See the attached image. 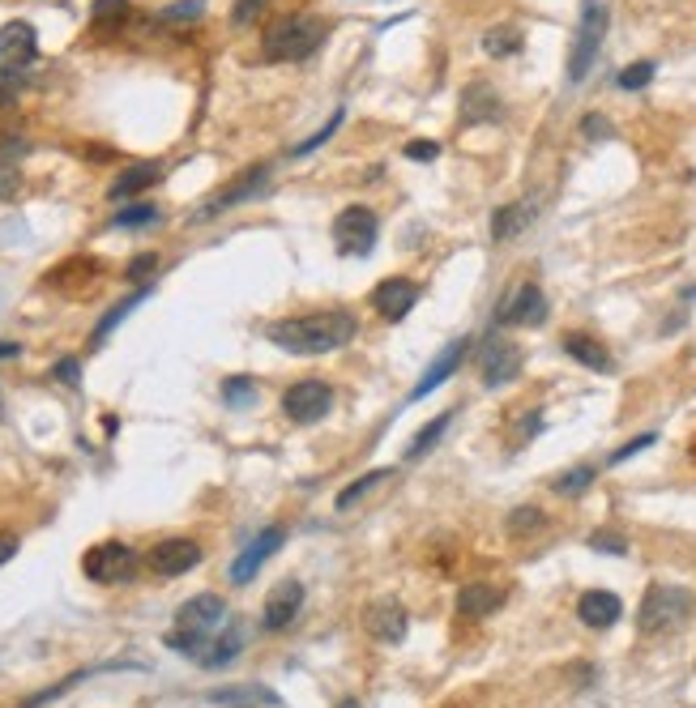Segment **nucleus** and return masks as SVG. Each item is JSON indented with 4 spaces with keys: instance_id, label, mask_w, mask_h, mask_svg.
<instances>
[{
    "instance_id": "f257e3e1",
    "label": "nucleus",
    "mask_w": 696,
    "mask_h": 708,
    "mask_svg": "<svg viewBox=\"0 0 696 708\" xmlns=\"http://www.w3.org/2000/svg\"><path fill=\"white\" fill-rule=\"evenodd\" d=\"M265 337L287 354H329V350H342L355 337V316L351 312L291 316V320H274L265 329Z\"/></svg>"
},
{
    "instance_id": "f03ea898",
    "label": "nucleus",
    "mask_w": 696,
    "mask_h": 708,
    "mask_svg": "<svg viewBox=\"0 0 696 708\" xmlns=\"http://www.w3.org/2000/svg\"><path fill=\"white\" fill-rule=\"evenodd\" d=\"M329 26L325 18H316V13L299 9V13H282V18L270 22L265 30V56L270 60H308L316 47L325 43Z\"/></svg>"
},
{
    "instance_id": "7ed1b4c3",
    "label": "nucleus",
    "mask_w": 696,
    "mask_h": 708,
    "mask_svg": "<svg viewBox=\"0 0 696 708\" xmlns=\"http://www.w3.org/2000/svg\"><path fill=\"white\" fill-rule=\"evenodd\" d=\"M607 26H611L607 5L590 0V5H585V13H581L573 52H568V82H585V73H590L594 60H598V47H603V39H607Z\"/></svg>"
},
{
    "instance_id": "20e7f679",
    "label": "nucleus",
    "mask_w": 696,
    "mask_h": 708,
    "mask_svg": "<svg viewBox=\"0 0 696 708\" xmlns=\"http://www.w3.org/2000/svg\"><path fill=\"white\" fill-rule=\"evenodd\" d=\"M688 615H692V593H688V589L654 585L650 593H645L637 623H641L645 636H658V632H671V627H679Z\"/></svg>"
},
{
    "instance_id": "39448f33",
    "label": "nucleus",
    "mask_w": 696,
    "mask_h": 708,
    "mask_svg": "<svg viewBox=\"0 0 696 708\" xmlns=\"http://www.w3.org/2000/svg\"><path fill=\"white\" fill-rule=\"evenodd\" d=\"M82 572L94 585H124L137 576V551L124 542H99L82 555Z\"/></svg>"
},
{
    "instance_id": "423d86ee",
    "label": "nucleus",
    "mask_w": 696,
    "mask_h": 708,
    "mask_svg": "<svg viewBox=\"0 0 696 708\" xmlns=\"http://www.w3.org/2000/svg\"><path fill=\"white\" fill-rule=\"evenodd\" d=\"M376 235H381V222H376V214L368 205H346L342 214L334 218V244L342 256H363L372 252Z\"/></svg>"
},
{
    "instance_id": "0eeeda50",
    "label": "nucleus",
    "mask_w": 696,
    "mask_h": 708,
    "mask_svg": "<svg viewBox=\"0 0 696 708\" xmlns=\"http://www.w3.org/2000/svg\"><path fill=\"white\" fill-rule=\"evenodd\" d=\"M547 320V295L534 282H517L496 303V325H543Z\"/></svg>"
},
{
    "instance_id": "6e6552de",
    "label": "nucleus",
    "mask_w": 696,
    "mask_h": 708,
    "mask_svg": "<svg viewBox=\"0 0 696 708\" xmlns=\"http://www.w3.org/2000/svg\"><path fill=\"white\" fill-rule=\"evenodd\" d=\"M329 406H334V389L325 380H299L282 393V410H287L291 423H316L325 418Z\"/></svg>"
},
{
    "instance_id": "1a4fd4ad",
    "label": "nucleus",
    "mask_w": 696,
    "mask_h": 708,
    "mask_svg": "<svg viewBox=\"0 0 696 708\" xmlns=\"http://www.w3.org/2000/svg\"><path fill=\"white\" fill-rule=\"evenodd\" d=\"M227 619V602L218 593H197L176 610V627L184 636H218V623Z\"/></svg>"
},
{
    "instance_id": "9d476101",
    "label": "nucleus",
    "mask_w": 696,
    "mask_h": 708,
    "mask_svg": "<svg viewBox=\"0 0 696 708\" xmlns=\"http://www.w3.org/2000/svg\"><path fill=\"white\" fill-rule=\"evenodd\" d=\"M517 372H521V350L513 342H504V337H487L479 354V376L487 389H500V384L517 380Z\"/></svg>"
},
{
    "instance_id": "9b49d317",
    "label": "nucleus",
    "mask_w": 696,
    "mask_h": 708,
    "mask_svg": "<svg viewBox=\"0 0 696 708\" xmlns=\"http://www.w3.org/2000/svg\"><path fill=\"white\" fill-rule=\"evenodd\" d=\"M363 627L376 636V640H385V645H402L406 640V606L398 598H376L368 610H363Z\"/></svg>"
},
{
    "instance_id": "f8f14e48",
    "label": "nucleus",
    "mask_w": 696,
    "mask_h": 708,
    "mask_svg": "<svg viewBox=\"0 0 696 708\" xmlns=\"http://www.w3.org/2000/svg\"><path fill=\"white\" fill-rule=\"evenodd\" d=\"M146 559H150V568L158 576H184V572H193L201 563V546L193 538H163Z\"/></svg>"
},
{
    "instance_id": "ddd939ff",
    "label": "nucleus",
    "mask_w": 696,
    "mask_h": 708,
    "mask_svg": "<svg viewBox=\"0 0 696 708\" xmlns=\"http://www.w3.org/2000/svg\"><path fill=\"white\" fill-rule=\"evenodd\" d=\"M299 610H304V585H299V581H282V585H274L270 598H265L261 627H265V632H282V627L295 623Z\"/></svg>"
},
{
    "instance_id": "4468645a",
    "label": "nucleus",
    "mask_w": 696,
    "mask_h": 708,
    "mask_svg": "<svg viewBox=\"0 0 696 708\" xmlns=\"http://www.w3.org/2000/svg\"><path fill=\"white\" fill-rule=\"evenodd\" d=\"M282 542H287V534H282L278 525H270V529H265V534H257V538H252V542L244 546V551H240V559L231 563V581H235V585H248L252 576L261 572V563L270 559Z\"/></svg>"
},
{
    "instance_id": "2eb2a0df",
    "label": "nucleus",
    "mask_w": 696,
    "mask_h": 708,
    "mask_svg": "<svg viewBox=\"0 0 696 708\" xmlns=\"http://www.w3.org/2000/svg\"><path fill=\"white\" fill-rule=\"evenodd\" d=\"M39 56V35L30 22H5L0 26V64L9 69H26Z\"/></svg>"
},
{
    "instance_id": "dca6fc26",
    "label": "nucleus",
    "mask_w": 696,
    "mask_h": 708,
    "mask_svg": "<svg viewBox=\"0 0 696 708\" xmlns=\"http://www.w3.org/2000/svg\"><path fill=\"white\" fill-rule=\"evenodd\" d=\"M620 615H624V602H620V593H611V589H590V593H581V602H577V619L585 627H594V632L615 627Z\"/></svg>"
},
{
    "instance_id": "f3484780",
    "label": "nucleus",
    "mask_w": 696,
    "mask_h": 708,
    "mask_svg": "<svg viewBox=\"0 0 696 708\" xmlns=\"http://www.w3.org/2000/svg\"><path fill=\"white\" fill-rule=\"evenodd\" d=\"M419 303V286L410 278H385L381 286L372 291V308L381 312L385 320H402L410 308Z\"/></svg>"
},
{
    "instance_id": "a211bd4d",
    "label": "nucleus",
    "mask_w": 696,
    "mask_h": 708,
    "mask_svg": "<svg viewBox=\"0 0 696 708\" xmlns=\"http://www.w3.org/2000/svg\"><path fill=\"white\" fill-rule=\"evenodd\" d=\"M466 354H470V337H457L453 346L440 350V354H436V363H432V367H427V372L419 376V384H415V393H410V401H419V397H427L432 389H440V384H445V380L457 372V367H462Z\"/></svg>"
},
{
    "instance_id": "6ab92c4d",
    "label": "nucleus",
    "mask_w": 696,
    "mask_h": 708,
    "mask_svg": "<svg viewBox=\"0 0 696 708\" xmlns=\"http://www.w3.org/2000/svg\"><path fill=\"white\" fill-rule=\"evenodd\" d=\"M265 180H270V167H252V171H244L240 180H235V188H227L223 197H214L210 205H201L193 222H210V218L218 214V209H231V205H240V201H248V197H257V192L265 188Z\"/></svg>"
},
{
    "instance_id": "aec40b11",
    "label": "nucleus",
    "mask_w": 696,
    "mask_h": 708,
    "mask_svg": "<svg viewBox=\"0 0 696 708\" xmlns=\"http://www.w3.org/2000/svg\"><path fill=\"white\" fill-rule=\"evenodd\" d=\"M462 116L470 124H487V120H500L504 116V103L500 94L492 90V82H470L462 94Z\"/></svg>"
},
{
    "instance_id": "412c9836",
    "label": "nucleus",
    "mask_w": 696,
    "mask_h": 708,
    "mask_svg": "<svg viewBox=\"0 0 696 708\" xmlns=\"http://www.w3.org/2000/svg\"><path fill=\"white\" fill-rule=\"evenodd\" d=\"M158 180H163V167H158V163H133V167H124V171L116 175V184L107 188V197H112V201H129V197L146 192V188L158 184Z\"/></svg>"
},
{
    "instance_id": "4be33fe9",
    "label": "nucleus",
    "mask_w": 696,
    "mask_h": 708,
    "mask_svg": "<svg viewBox=\"0 0 696 708\" xmlns=\"http://www.w3.org/2000/svg\"><path fill=\"white\" fill-rule=\"evenodd\" d=\"M564 354H573L581 367H590V372H611V354L603 342H594L590 333H564Z\"/></svg>"
},
{
    "instance_id": "5701e85b",
    "label": "nucleus",
    "mask_w": 696,
    "mask_h": 708,
    "mask_svg": "<svg viewBox=\"0 0 696 708\" xmlns=\"http://www.w3.org/2000/svg\"><path fill=\"white\" fill-rule=\"evenodd\" d=\"M504 593L496 585H466L462 593H457V615L466 619H487L492 610H500Z\"/></svg>"
},
{
    "instance_id": "b1692460",
    "label": "nucleus",
    "mask_w": 696,
    "mask_h": 708,
    "mask_svg": "<svg viewBox=\"0 0 696 708\" xmlns=\"http://www.w3.org/2000/svg\"><path fill=\"white\" fill-rule=\"evenodd\" d=\"M530 218H534V201H513V205H500L496 214H492V235L500 239H513L530 227Z\"/></svg>"
},
{
    "instance_id": "393cba45",
    "label": "nucleus",
    "mask_w": 696,
    "mask_h": 708,
    "mask_svg": "<svg viewBox=\"0 0 696 708\" xmlns=\"http://www.w3.org/2000/svg\"><path fill=\"white\" fill-rule=\"evenodd\" d=\"M240 649H244V632H240V627H227L223 636H210V645L201 649L197 662H201L205 670H218V666H227Z\"/></svg>"
},
{
    "instance_id": "a878e982",
    "label": "nucleus",
    "mask_w": 696,
    "mask_h": 708,
    "mask_svg": "<svg viewBox=\"0 0 696 708\" xmlns=\"http://www.w3.org/2000/svg\"><path fill=\"white\" fill-rule=\"evenodd\" d=\"M453 414H457V410H445V414H440V418H432V423H427V427L419 431V436H415V440L406 444V461H423L427 453H432V448L440 444V436H445V431H449Z\"/></svg>"
},
{
    "instance_id": "bb28decb",
    "label": "nucleus",
    "mask_w": 696,
    "mask_h": 708,
    "mask_svg": "<svg viewBox=\"0 0 696 708\" xmlns=\"http://www.w3.org/2000/svg\"><path fill=\"white\" fill-rule=\"evenodd\" d=\"M521 43H526V39H521V30H517L513 22H500V26H492V30L483 35V52L496 56V60H504V56H517Z\"/></svg>"
},
{
    "instance_id": "cd10ccee",
    "label": "nucleus",
    "mask_w": 696,
    "mask_h": 708,
    "mask_svg": "<svg viewBox=\"0 0 696 708\" xmlns=\"http://www.w3.org/2000/svg\"><path fill=\"white\" fill-rule=\"evenodd\" d=\"M389 478H393V470H372V474H363V478H355V482H346V487L338 491V512L355 508L372 487H381V482H389Z\"/></svg>"
},
{
    "instance_id": "c85d7f7f",
    "label": "nucleus",
    "mask_w": 696,
    "mask_h": 708,
    "mask_svg": "<svg viewBox=\"0 0 696 708\" xmlns=\"http://www.w3.org/2000/svg\"><path fill=\"white\" fill-rule=\"evenodd\" d=\"M543 525H547V512L534 508V504H521V508L509 512V534L513 538H530V534H539Z\"/></svg>"
},
{
    "instance_id": "c756f323",
    "label": "nucleus",
    "mask_w": 696,
    "mask_h": 708,
    "mask_svg": "<svg viewBox=\"0 0 696 708\" xmlns=\"http://www.w3.org/2000/svg\"><path fill=\"white\" fill-rule=\"evenodd\" d=\"M594 465H573V470H564L556 482H551V491H556V495H564V500H573V495H581L585 487H590V482H594Z\"/></svg>"
},
{
    "instance_id": "7c9ffc66",
    "label": "nucleus",
    "mask_w": 696,
    "mask_h": 708,
    "mask_svg": "<svg viewBox=\"0 0 696 708\" xmlns=\"http://www.w3.org/2000/svg\"><path fill=\"white\" fill-rule=\"evenodd\" d=\"M205 13V0H176V5H167L158 13V22L163 26H197Z\"/></svg>"
},
{
    "instance_id": "2f4dec72",
    "label": "nucleus",
    "mask_w": 696,
    "mask_h": 708,
    "mask_svg": "<svg viewBox=\"0 0 696 708\" xmlns=\"http://www.w3.org/2000/svg\"><path fill=\"white\" fill-rule=\"evenodd\" d=\"M90 22L94 26H124L129 22V0H94Z\"/></svg>"
},
{
    "instance_id": "473e14b6",
    "label": "nucleus",
    "mask_w": 696,
    "mask_h": 708,
    "mask_svg": "<svg viewBox=\"0 0 696 708\" xmlns=\"http://www.w3.org/2000/svg\"><path fill=\"white\" fill-rule=\"evenodd\" d=\"M146 295H150V286H137V295H129V299H124V303H116V308H112V312H107V316H103V325H99V329H94V342H103V337H107V333H112V329L120 325V320H124V316H129V312H133V308H137V303H141V299H146Z\"/></svg>"
},
{
    "instance_id": "72a5a7b5",
    "label": "nucleus",
    "mask_w": 696,
    "mask_h": 708,
    "mask_svg": "<svg viewBox=\"0 0 696 708\" xmlns=\"http://www.w3.org/2000/svg\"><path fill=\"white\" fill-rule=\"evenodd\" d=\"M223 401L227 406H252V401H257V384L248 376H231V380H223Z\"/></svg>"
},
{
    "instance_id": "f704fd0d",
    "label": "nucleus",
    "mask_w": 696,
    "mask_h": 708,
    "mask_svg": "<svg viewBox=\"0 0 696 708\" xmlns=\"http://www.w3.org/2000/svg\"><path fill=\"white\" fill-rule=\"evenodd\" d=\"M620 90H641V86H650L654 82V60H637V64H628V69H620Z\"/></svg>"
},
{
    "instance_id": "c9c22d12",
    "label": "nucleus",
    "mask_w": 696,
    "mask_h": 708,
    "mask_svg": "<svg viewBox=\"0 0 696 708\" xmlns=\"http://www.w3.org/2000/svg\"><path fill=\"white\" fill-rule=\"evenodd\" d=\"M154 218H158L154 205H124L112 222H116V227H124V231H137V227H150Z\"/></svg>"
},
{
    "instance_id": "e433bc0d",
    "label": "nucleus",
    "mask_w": 696,
    "mask_h": 708,
    "mask_svg": "<svg viewBox=\"0 0 696 708\" xmlns=\"http://www.w3.org/2000/svg\"><path fill=\"white\" fill-rule=\"evenodd\" d=\"M22 86H26V77H22V69H9V64H0V111H5V107H13V103H18V94H22Z\"/></svg>"
},
{
    "instance_id": "4c0bfd02",
    "label": "nucleus",
    "mask_w": 696,
    "mask_h": 708,
    "mask_svg": "<svg viewBox=\"0 0 696 708\" xmlns=\"http://www.w3.org/2000/svg\"><path fill=\"white\" fill-rule=\"evenodd\" d=\"M338 124H342V111H334V116H329V124L321 128V133H312L308 141H299V146H295L291 154H295V158H304V154H312L316 146H325V141H329V137H334V133H338Z\"/></svg>"
},
{
    "instance_id": "58836bf2",
    "label": "nucleus",
    "mask_w": 696,
    "mask_h": 708,
    "mask_svg": "<svg viewBox=\"0 0 696 708\" xmlns=\"http://www.w3.org/2000/svg\"><path fill=\"white\" fill-rule=\"evenodd\" d=\"M654 440H658V436H654V431H645V436H637V440H628L624 448H615V453L607 457V465H624L628 457H637V453H641V448H650Z\"/></svg>"
},
{
    "instance_id": "ea45409f",
    "label": "nucleus",
    "mask_w": 696,
    "mask_h": 708,
    "mask_svg": "<svg viewBox=\"0 0 696 708\" xmlns=\"http://www.w3.org/2000/svg\"><path fill=\"white\" fill-rule=\"evenodd\" d=\"M265 5H270V0H235V9H231V22H235V26H248V22H257Z\"/></svg>"
},
{
    "instance_id": "a19ab883",
    "label": "nucleus",
    "mask_w": 696,
    "mask_h": 708,
    "mask_svg": "<svg viewBox=\"0 0 696 708\" xmlns=\"http://www.w3.org/2000/svg\"><path fill=\"white\" fill-rule=\"evenodd\" d=\"M22 192V175L13 163H0V201H13Z\"/></svg>"
},
{
    "instance_id": "79ce46f5",
    "label": "nucleus",
    "mask_w": 696,
    "mask_h": 708,
    "mask_svg": "<svg viewBox=\"0 0 696 708\" xmlns=\"http://www.w3.org/2000/svg\"><path fill=\"white\" fill-rule=\"evenodd\" d=\"M406 158H410V163H436V158H440V146H436V141H410V146H406Z\"/></svg>"
},
{
    "instance_id": "37998d69",
    "label": "nucleus",
    "mask_w": 696,
    "mask_h": 708,
    "mask_svg": "<svg viewBox=\"0 0 696 708\" xmlns=\"http://www.w3.org/2000/svg\"><path fill=\"white\" fill-rule=\"evenodd\" d=\"M590 546H594V551H607V555H624L628 551V542L620 534H594Z\"/></svg>"
},
{
    "instance_id": "c03bdc74",
    "label": "nucleus",
    "mask_w": 696,
    "mask_h": 708,
    "mask_svg": "<svg viewBox=\"0 0 696 708\" xmlns=\"http://www.w3.org/2000/svg\"><path fill=\"white\" fill-rule=\"evenodd\" d=\"M581 133L590 137V141H598V137H611V124L598 116V111H590V116H585V124H581Z\"/></svg>"
},
{
    "instance_id": "a18cd8bd",
    "label": "nucleus",
    "mask_w": 696,
    "mask_h": 708,
    "mask_svg": "<svg viewBox=\"0 0 696 708\" xmlns=\"http://www.w3.org/2000/svg\"><path fill=\"white\" fill-rule=\"evenodd\" d=\"M154 265H158V256H154V252H146V256H137V261H133L129 269H124V273H129V282H141V278H146V273H154Z\"/></svg>"
},
{
    "instance_id": "49530a36",
    "label": "nucleus",
    "mask_w": 696,
    "mask_h": 708,
    "mask_svg": "<svg viewBox=\"0 0 696 708\" xmlns=\"http://www.w3.org/2000/svg\"><path fill=\"white\" fill-rule=\"evenodd\" d=\"M77 376H82V367H77V359H60V363H56V380L77 384Z\"/></svg>"
},
{
    "instance_id": "de8ad7c7",
    "label": "nucleus",
    "mask_w": 696,
    "mask_h": 708,
    "mask_svg": "<svg viewBox=\"0 0 696 708\" xmlns=\"http://www.w3.org/2000/svg\"><path fill=\"white\" fill-rule=\"evenodd\" d=\"M13 555H18V538H13V534H0V563H9Z\"/></svg>"
},
{
    "instance_id": "09e8293b",
    "label": "nucleus",
    "mask_w": 696,
    "mask_h": 708,
    "mask_svg": "<svg viewBox=\"0 0 696 708\" xmlns=\"http://www.w3.org/2000/svg\"><path fill=\"white\" fill-rule=\"evenodd\" d=\"M86 158H94V163H107V158H116L107 146H86Z\"/></svg>"
},
{
    "instance_id": "8fccbe9b",
    "label": "nucleus",
    "mask_w": 696,
    "mask_h": 708,
    "mask_svg": "<svg viewBox=\"0 0 696 708\" xmlns=\"http://www.w3.org/2000/svg\"><path fill=\"white\" fill-rule=\"evenodd\" d=\"M13 354H22L18 342H0V359H13Z\"/></svg>"
},
{
    "instance_id": "3c124183",
    "label": "nucleus",
    "mask_w": 696,
    "mask_h": 708,
    "mask_svg": "<svg viewBox=\"0 0 696 708\" xmlns=\"http://www.w3.org/2000/svg\"><path fill=\"white\" fill-rule=\"evenodd\" d=\"M338 708H359V704H355V700H342V704H338Z\"/></svg>"
},
{
    "instance_id": "603ef678",
    "label": "nucleus",
    "mask_w": 696,
    "mask_h": 708,
    "mask_svg": "<svg viewBox=\"0 0 696 708\" xmlns=\"http://www.w3.org/2000/svg\"><path fill=\"white\" fill-rule=\"evenodd\" d=\"M692 461H696V444H692Z\"/></svg>"
}]
</instances>
